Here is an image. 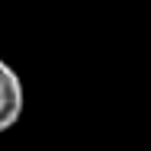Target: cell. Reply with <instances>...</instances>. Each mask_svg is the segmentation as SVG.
<instances>
[{
    "label": "cell",
    "mask_w": 151,
    "mask_h": 151,
    "mask_svg": "<svg viewBox=\"0 0 151 151\" xmlns=\"http://www.w3.org/2000/svg\"><path fill=\"white\" fill-rule=\"evenodd\" d=\"M23 106H26V96H23V81L19 74L0 58V132L13 129L19 116H23Z\"/></svg>",
    "instance_id": "1"
}]
</instances>
